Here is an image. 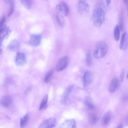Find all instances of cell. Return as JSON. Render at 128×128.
I'll use <instances>...</instances> for the list:
<instances>
[{
  "instance_id": "52a82bcc",
  "label": "cell",
  "mask_w": 128,
  "mask_h": 128,
  "mask_svg": "<svg viewBox=\"0 0 128 128\" xmlns=\"http://www.w3.org/2000/svg\"><path fill=\"white\" fill-rule=\"evenodd\" d=\"M120 86V81L116 77L113 78L111 81L108 87V90L111 93L115 92Z\"/></svg>"
},
{
  "instance_id": "7a4b0ae2",
  "label": "cell",
  "mask_w": 128,
  "mask_h": 128,
  "mask_svg": "<svg viewBox=\"0 0 128 128\" xmlns=\"http://www.w3.org/2000/svg\"><path fill=\"white\" fill-rule=\"evenodd\" d=\"M108 50V46L105 42L102 41L98 42L94 53V57L98 59L102 58L106 54Z\"/></svg>"
},
{
  "instance_id": "8992f818",
  "label": "cell",
  "mask_w": 128,
  "mask_h": 128,
  "mask_svg": "<svg viewBox=\"0 0 128 128\" xmlns=\"http://www.w3.org/2000/svg\"><path fill=\"white\" fill-rule=\"evenodd\" d=\"M56 124V119L51 117L44 120L40 124L38 128H52L54 127Z\"/></svg>"
},
{
  "instance_id": "5b68a950",
  "label": "cell",
  "mask_w": 128,
  "mask_h": 128,
  "mask_svg": "<svg viewBox=\"0 0 128 128\" xmlns=\"http://www.w3.org/2000/svg\"><path fill=\"white\" fill-rule=\"evenodd\" d=\"M78 12L80 14L88 13L90 10L89 4L85 0H79L77 4Z\"/></svg>"
},
{
  "instance_id": "4dcf8cb0",
  "label": "cell",
  "mask_w": 128,
  "mask_h": 128,
  "mask_svg": "<svg viewBox=\"0 0 128 128\" xmlns=\"http://www.w3.org/2000/svg\"><path fill=\"white\" fill-rule=\"evenodd\" d=\"M4 2L7 4H10L12 1V0H4Z\"/></svg>"
},
{
  "instance_id": "83f0119b",
  "label": "cell",
  "mask_w": 128,
  "mask_h": 128,
  "mask_svg": "<svg viewBox=\"0 0 128 128\" xmlns=\"http://www.w3.org/2000/svg\"><path fill=\"white\" fill-rule=\"evenodd\" d=\"M70 122L72 126V128H75L76 127V123L75 120L73 119H71L70 120Z\"/></svg>"
},
{
  "instance_id": "8d00e7d4",
  "label": "cell",
  "mask_w": 128,
  "mask_h": 128,
  "mask_svg": "<svg viewBox=\"0 0 128 128\" xmlns=\"http://www.w3.org/2000/svg\"><path fill=\"white\" fill-rule=\"evenodd\" d=\"M45 0L47 1V0Z\"/></svg>"
},
{
  "instance_id": "836d02e7",
  "label": "cell",
  "mask_w": 128,
  "mask_h": 128,
  "mask_svg": "<svg viewBox=\"0 0 128 128\" xmlns=\"http://www.w3.org/2000/svg\"><path fill=\"white\" fill-rule=\"evenodd\" d=\"M127 5V10H128V0H127L126 3Z\"/></svg>"
},
{
  "instance_id": "2e32d148",
  "label": "cell",
  "mask_w": 128,
  "mask_h": 128,
  "mask_svg": "<svg viewBox=\"0 0 128 128\" xmlns=\"http://www.w3.org/2000/svg\"><path fill=\"white\" fill-rule=\"evenodd\" d=\"M88 120L89 123L90 124L93 125L97 122L98 118L95 114L91 113L89 114Z\"/></svg>"
},
{
  "instance_id": "5bb4252c",
  "label": "cell",
  "mask_w": 128,
  "mask_h": 128,
  "mask_svg": "<svg viewBox=\"0 0 128 128\" xmlns=\"http://www.w3.org/2000/svg\"><path fill=\"white\" fill-rule=\"evenodd\" d=\"M111 117V114L110 111H108L105 114L102 118L101 120L102 124L105 126L109 122Z\"/></svg>"
},
{
  "instance_id": "8fae6325",
  "label": "cell",
  "mask_w": 128,
  "mask_h": 128,
  "mask_svg": "<svg viewBox=\"0 0 128 128\" xmlns=\"http://www.w3.org/2000/svg\"><path fill=\"white\" fill-rule=\"evenodd\" d=\"M41 36L39 34H34L30 38V42L32 46H38L40 42Z\"/></svg>"
},
{
  "instance_id": "1f68e13d",
  "label": "cell",
  "mask_w": 128,
  "mask_h": 128,
  "mask_svg": "<svg viewBox=\"0 0 128 128\" xmlns=\"http://www.w3.org/2000/svg\"><path fill=\"white\" fill-rule=\"evenodd\" d=\"M123 127V125L122 123H120L117 126V128H122Z\"/></svg>"
},
{
  "instance_id": "9a60e30c",
  "label": "cell",
  "mask_w": 128,
  "mask_h": 128,
  "mask_svg": "<svg viewBox=\"0 0 128 128\" xmlns=\"http://www.w3.org/2000/svg\"><path fill=\"white\" fill-rule=\"evenodd\" d=\"M84 102L86 105L89 108L92 110L94 109V105L90 98L86 97L85 98Z\"/></svg>"
},
{
  "instance_id": "d4e9b609",
  "label": "cell",
  "mask_w": 128,
  "mask_h": 128,
  "mask_svg": "<svg viewBox=\"0 0 128 128\" xmlns=\"http://www.w3.org/2000/svg\"><path fill=\"white\" fill-rule=\"evenodd\" d=\"M119 26L120 30L122 31L124 27V21L122 16L121 15L120 16L119 20Z\"/></svg>"
},
{
  "instance_id": "ba28073f",
  "label": "cell",
  "mask_w": 128,
  "mask_h": 128,
  "mask_svg": "<svg viewBox=\"0 0 128 128\" xmlns=\"http://www.w3.org/2000/svg\"><path fill=\"white\" fill-rule=\"evenodd\" d=\"M128 44V36L126 32H124L122 34L119 45V48L122 50H126Z\"/></svg>"
},
{
  "instance_id": "cb8c5ba5",
  "label": "cell",
  "mask_w": 128,
  "mask_h": 128,
  "mask_svg": "<svg viewBox=\"0 0 128 128\" xmlns=\"http://www.w3.org/2000/svg\"><path fill=\"white\" fill-rule=\"evenodd\" d=\"M10 6V9L8 14V16H10L13 14L14 8V2L13 1L11 3Z\"/></svg>"
},
{
  "instance_id": "277c9868",
  "label": "cell",
  "mask_w": 128,
  "mask_h": 128,
  "mask_svg": "<svg viewBox=\"0 0 128 128\" xmlns=\"http://www.w3.org/2000/svg\"><path fill=\"white\" fill-rule=\"evenodd\" d=\"M69 62V58L66 56L61 58L57 62L56 66V70L60 72L64 70L68 66Z\"/></svg>"
},
{
  "instance_id": "f546056e",
  "label": "cell",
  "mask_w": 128,
  "mask_h": 128,
  "mask_svg": "<svg viewBox=\"0 0 128 128\" xmlns=\"http://www.w3.org/2000/svg\"><path fill=\"white\" fill-rule=\"evenodd\" d=\"M107 6H108L110 4L111 0H105Z\"/></svg>"
},
{
  "instance_id": "d6a6232c",
  "label": "cell",
  "mask_w": 128,
  "mask_h": 128,
  "mask_svg": "<svg viewBox=\"0 0 128 128\" xmlns=\"http://www.w3.org/2000/svg\"><path fill=\"white\" fill-rule=\"evenodd\" d=\"M126 125L128 126V115L126 118Z\"/></svg>"
},
{
  "instance_id": "484cf974",
  "label": "cell",
  "mask_w": 128,
  "mask_h": 128,
  "mask_svg": "<svg viewBox=\"0 0 128 128\" xmlns=\"http://www.w3.org/2000/svg\"><path fill=\"white\" fill-rule=\"evenodd\" d=\"M125 74V70L124 68L122 69L121 71L120 76V81L122 82L124 80Z\"/></svg>"
},
{
  "instance_id": "e575fe53",
  "label": "cell",
  "mask_w": 128,
  "mask_h": 128,
  "mask_svg": "<svg viewBox=\"0 0 128 128\" xmlns=\"http://www.w3.org/2000/svg\"><path fill=\"white\" fill-rule=\"evenodd\" d=\"M128 0H123L124 2L126 4Z\"/></svg>"
},
{
  "instance_id": "44dd1931",
  "label": "cell",
  "mask_w": 128,
  "mask_h": 128,
  "mask_svg": "<svg viewBox=\"0 0 128 128\" xmlns=\"http://www.w3.org/2000/svg\"><path fill=\"white\" fill-rule=\"evenodd\" d=\"M92 56L90 51H88L86 56V61L87 65L88 66H91L92 63Z\"/></svg>"
},
{
  "instance_id": "6da1fadb",
  "label": "cell",
  "mask_w": 128,
  "mask_h": 128,
  "mask_svg": "<svg viewBox=\"0 0 128 128\" xmlns=\"http://www.w3.org/2000/svg\"><path fill=\"white\" fill-rule=\"evenodd\" d=\"M105 14L104 10L100 8H96L93 10L92 20L95 26L100 27L104 21Z\"/></svg>"
},
{
  "instance_id": "9c48e42d",
  "label": "cell",
  "mask_w": 128,
  "mask_h": 128,
  "mask_svg": "<svg viewBox=\"0 0 128 128\" xmlns=\"http://www.w3.org/2000/svg\"><path fill=\"white\" fill-rule=\"evenodd\" d=\"M92 79V74L89 71H86L84 73L82 78V84L84 87L88 86L91 82Z\"/></svg>"
},
{
  "instance_id": "ac0fdd59",
  "label": "cell",
  "mask_w": 128,
  "mask_h": 128,
  "mask_svg": "<svg viewBox=\"0 0 128 128\" xmlns=\"http://www.w3.org/2000/svg\"><path fill=\"white\" fill-rule=\"evenodd\" d=\"M23 6L27 9H29L32 7L33 0H20Z\"/></svg>"
},
{
  "instance_id": "ffe728a7",
  "label": "cell",
  "mask_w": 128,
  "mask_h": 128,
  "mask_svg": "<svg viewBox=\"0 0 128 128\" xmlns=\"http://www.w3.org/2000/svg\"><path fill=\"white\" fill-rule=\"evenodd\" d=\"M48 97V95H46L40 104L39 110H41L44 109L47 106V104Z\"/></svg>"
},
{
  "instance_id": "4316f807",
  "label": "cell",
  "mask_w": 128,
  "mask_h": 128,
  "mask_svg": "<svg viewBox=\"0 0 128 128\" xmlns=\"http://www.w3.org/2000/svg\"><path fill=\"white\" fill-rule=\"evenodd\" d=\"M6 20V16H5L4 15L2 18L0 22V27L3 26V25L5 22Z\"/></svg>"
},
{
  "instance_id": "30bf717a",
  "label": "cell",
  "mask_w": 128,
  "mask_h": 128,
  "mask_svg": "<svg viewBox=\"0 0 128 128\" xmlns=\"http://www.w3.org/2000/svg\"><path fill=\"white\" fill-rule=\"evenodd\" d=\"M12 102V99L10 96L5 95L3 96L1 98L0 104L1 105L5 107L10 106Z\"/></svg>"
},
{
  "instance_id": "d590c367",
  "label": "cell",
  "mask_w": 128,
  "mask_h": 128,
  "mask_svg": "<svg viewBox=\"0 0 128 128\" xmlns=\"http://www.w3.org/2000/svg\"><path fill=\"white\" fill-rule=\"evenodd\" d=\"M126 78H127L128 79V73L127 75Z\"/></svg>"
},
{
  "instance_id": "e0dca14e",
  "label": "cell",
  "mask_w": 128,
  "mask_h": 128,
  "mask_svg": "<svg viewBox=\"0 0 128 128\" xmlns=\"http://www.w3.org/2000/svg\"><path fill=\"white\" fill-rule=\"evenodd\" d=\"M29 119L28 114H26L23 117L21 118L20 120V125L21 128L24 127L27 123Z\"/></svg>"
},
{
  "instance_id": "3957f363",
  "label": "cell",
  "mask_w": 128,
  "mask_h": 128,
  "mask_svg": "<svg viewBox=\"0 0 128 128\" xmlns=\"http://www.w3.org/2000/svg\"><path fill=\"white\" fill-rule=\"evenodd\" d=\"M56 14L63 18L69 14V9L67 4L64 2H62L58 4L56 6Z\"/></svg>"
},
{
  "instance_id": "d6986e66",
  "label": "cell",
  "mask_w": 128,
  "mask_h": 128,
  "mask_svg": "<svg viewBox=\"0 0 128 128\" xmlns=\"http://www.w3.org/2000/svg\"><path fill=\"white\" fill-rule=\"evenodd\" d=\"M120 29L119 25H116L114 29V38L116 41H118L120 38Z\"/></svg>"
},
{
  "instance_id": "7402d4cb",
  "label": "cell",
  "mask_w": 128,
  "mask_h": 128,
  "mask_svg": "<svg viewBox=\"0 0 128 128\" xmlns=\"http://www.w3.org/2000/svg\"><path fill=\"white\" fill-rule=\"evenodd\" d=\"M53 72L52 70H50L46 74L44 80L45 83H47L49 82L52 76Z\"/></svg>"
},
{
  "instance_id": "4fadbf2b",
  "label": "cell",
  "mask_w": 128,
  "mask_h": 128,
  "mask_svg": "<svg viewBox=\"0 0 128 128\" xmlns=\"http://www.w3.org/2000/svg\"><path fill=\"white\" fill-rule=\"evenodd\" d=\"M73 85H70L68 86L65 90L63 94L61 102L63 104L65 103L67 101L68 96L73 88Z\"/></svg>"
},
{
  "instance_id": "603a6c76",
  "label": "cell",
  "mask_w": 128,
  "mask_h": 128,
  "mask_svg": "<svg viewBox=\"0 0 128 128\" xmlns=\"http://www.w3.org/2000/svg\"><path fill=\"white\" fill-rule=\"evenodd\" d=\"M63 18L62 17L57 14L56 15V19L58 25L61 27L63 26L64 23L63 21Z\"/></svg>"
},
{
  "instance_id": "7c38bea8",
  "label": "cell",
  "mask_w": 128,
  "mask_h": 128,
  "mask_svg": "<svg viewBox=\"0 0 128 128\" xmlns=\"http://www.w3.org/2000/svg\"><path fill=\"white\" fill-rule=\"evenodd\" d=\"M26 59L24 55L22 53L18 52L16 58V63L19 66H22L25 63Z\"/></svg>"
},
{
  "instance_id": "f1b7e54d",
  "label": "cell",
  "mask_w": 128,
  "mask_h": 128,
  "mask_svg": "<svg viewBox=\"0 0 128 128\" xmlns=\"http://www.w3.org/2000/svg\"><path fill=\"white\" fill-rule=\"evenodd\" d=\"M122 100L124 101L128 100V94L124 95L122 97Z\"/></svg>"
}]
</instances>
